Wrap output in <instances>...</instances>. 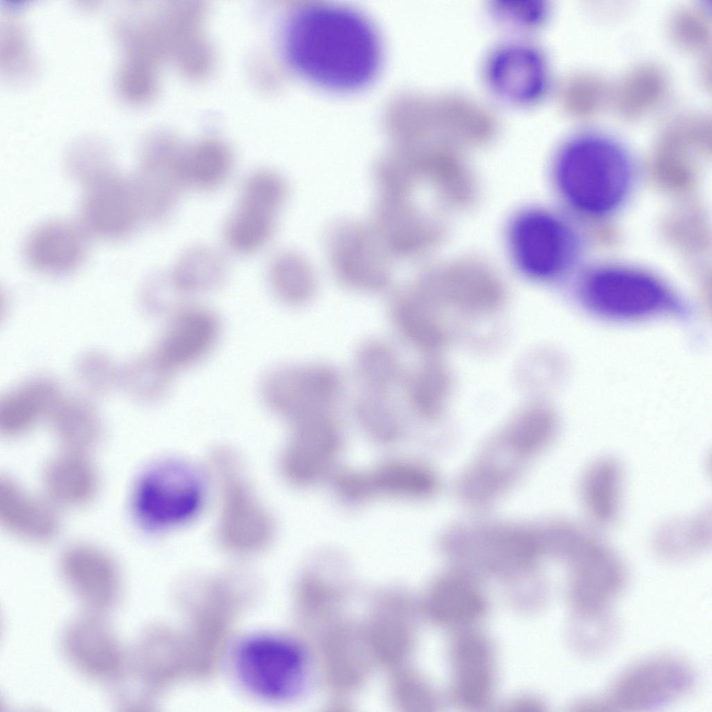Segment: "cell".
<instances>
[{"mask_svg": "<svg viewBox=\"0 0 712 712\" xmlns=\"http://www.w3.org/2000/svg\"><path fill=\"white\" fill-rule=\"evenodd\" d=\"M293 67L327 88L351 90L366 86L381 61V45L371 23L348 8L313 4L298 10L284 33Z\"/></svg>", "mask_w": 712, "mask_h": 712, "instance_id": "cell-1", "label": "cell"}, {"mask_svg": "<svg viewBox=\"0 0 712 712\" xmlns=\"http://www.w3.org/2000/svg\"><path fill=\"white\" fill-rule=\"evenodd\" d=\"M556 179L563 195L574 207L590 214L615 209L629 181V162L622 148L597 134L574 138L561 149Z\"/></svg>", "mask_w": 712, "mask_h": 712, "instance_id": "cell-2", "label": "cell"}, {"mask_svg": "<svg viewBox=\"0 0 712 712\" xmlns=\"http://www.w3.org/2000/svg\"><path fill=\"white\" fill-rule=\"evenodd\" d=\"M204 491L197 473L179 461H163L145 470L130 496L134 520L143 529L163 531L183 525L200 512Z\"/></svg>", "mask_w": 712, "mask_h": 712, "instance_id": "cell-3", "label": "cell"}, {"mask_svg": "<svg viewBox=\"0 0 712 712\" xmlns=\"http://www.w3.org/2000/svg\"><path fill=\"white\" fill-rule=\"evenodd\" d=\"M209 466L220 496V542L238 551L265 547L273 537V521L258 500L238 458L230 451L219 448L211 453Z\"/></svg>", "mask_w": 712, "mask_h": 712, "instance_id": "cell-4", "label": "cell"}, {"mask_svg": "<svg viewBox=\"0 0 712 712\" xmlns=\"http://www.w3.org/2000/svg\"><path fill=\"white\" fill-rule=\"evenodd\" d=\"M341 390L337 371L323 364L276 368L265 375L260 387L265 405L291 426L330 414Z\"/></svg>", "mask_w": 712, "mask_h": 712, "instance_id": "cell-5", "label": "cell"}, {"mask_svg": "<svg viewBox=\"0 0 712 712\" xmlns=\"http://www.w3.org/2000/svg\"><path fill=\"white\" fill-rule=\"evenodd\" d=\"M325 245L333 275L346 287L378 293L389 286L393 259L369 225L338 220L326 231Z\"/></svg>", "mask_w": 712, "mask_h": 712, "instance_id": "cell-6", "label": "cell"}, {"mask_svg": "<svg viewBox=\"0 0 712 712\" xmlns=\"http://www.w3.org/2000/svg\"><path fill=\"white\" fill-rule=\"evenodd\" d=\"M62 655L86 679L113 690L124 681L129 652L122 645L104 614L85 610L64 629Z\"/></svg>", "mask_w": 712, "mask_h": 712, "instance_id": "cell-7", "label": "cell"}, {"mask_svg": "<svg viewBox=\"0 0 712 712\" xmlns=\"http://www.w3.org/2000/svg\"><path fill=\"white\" fill-rule=\"evenodd\" d=\"M238 673L244 684L262 697L284 700L298 695L307 674L303 651L284 639L259 636L245 641L236 657Z\"/></svg>", "mask_w": 712, "mask_h": 712, "instance_id": "cell-8", "label": "cell"}, {"mask_svg": "<svg viewBox=\"0 0 712 712\" xmlns=\"http://www.w3.org/2000/svg\"><path fill=\"white\" fill-rule=\"evenodd\" d=\"M83 186L78 223L90 238L123 241L145 222L131 177L113 169Z\"/></svg>", "mask_w": 712, "mask_h": 712, "instance_id": "cell-9", "label": "cell"}, {"mask_svg": "<svg viewBox=\"0 0 712 712\" xmlns=\"http://www.w3.org/2000/svg\"><path fill=\"white\" fill-rule=\"evenodd\" d=\"M583 296L588 307L610 318L630 319L647 316L672 307L666 289L645 274L609 268L592 275Z\"/></svg>", "mask_w": 712, "mask_h": 712, "instance_id": "cell-10", "label": "cell"}, {"mask_svg": "<svg viewBox=\"0 0 712 712\" xmlns=\"http://www.w3.org/2000/svg\"><path fill=\"white\" fill-rule=\"evenodd\" d=\"M60 576L85 610L106 615L121 599L122 575L115 559L95 545L75 542L58 558Z\"/></svg>", "mask_w": 712, "mask_h": 712, "instance_id": "cell-11", "label": "cell"}, {"mask_svg": "<svg viewBox=\"0 0 712 712\" xmlns=\"http://www.w3.org/2000/svg\"><path fill=\"white\" fill-rule=\"evenodd\" d=\"M509 245L515 263L528 275L551 277L566 264L572 238L558 219L540 210L521 213L513 222Z\"/></svg>", "mask_w": 712, "mask_h": 712, "instance_id": "cell-12", "label": "cell"}, {"mask_svg": "<svg viewBox=\"0 0 712 712\" xmlns=\"http://www.w3.org/2000/svg\"><path fill=\"white\" fill-rule=\"evenodd\" d=\"M487 82L505 101L530 105L544 95L549 74L543 54L525 43H511L494 51L486 64Z\"/></svg>", "mask_w": 712, "mask_h": 712, "instance_id": "cell-13", "label": "cell"}, {"mask_svg": "<svg viewBox=\"0 0 712 712\" xmlns=\"http://www.w3.org/2000/svg\"><path fill=\"white\" fill-rule=\"evenodd\" d=\"M184 159L172 146L152 145L145 151L131 178L145 222L160 223L172 213L186 186Z\"/></svg>", "mask_w": 712, "mask_h": 712, "instance_id": "cell-14", "label": "cell"}, {"mask_svg": "<svg viewBox=\"0 0 712 712\" xmlns=\"http://www.w3.org/2000/svg\"><path fill=\"white\" fill-rule=\"evenodd\" d=\"M693 682L688 667L672 657H658L633 666L614 683L610 695L615 706L645 707L674 699Z\"/></svg>", "mask_w": 712, "mask_h": 712, "instance_id": "cell-15", "label": "cell"}, {"mask_svg": "<svg viewBox=\"0 0 712 712\" xmlns=\"http://www.w3.org/2000/svg\"><path fill=\"white\" fill-rule=\"evenodd\" d=\"M369 225L393 259H413L432 242L429 219L408 197L380 195Z\"/></svg>", "mask_w": 712, "mask_h": 712, "instance_id": "cell-16", "label": "cell"}, {"mask_svg": "<svg viewBox=\"0 0 712 712\" xmlns=\"http://www.w3.org/2000/svg\"><path fill=\"white\" fill-rule=\"evenodd\" d=\"M220 329L213 312L187 305L169 318L152 350L175 372L205 357L216 344Z\"/></svg>", "mask_w": 712, "mask_h": 712, "instance_id": "cell-17", "label": "cell"}, {"mask_svg": "<svg viewBox=\"0 0 712 712\" xmlns=\"http://www.w3.org/2000/svg\"><path fill=\"white\" fill-rule=\"evenodd\" d=\"M291 428L280 458L281 469L290 481L304 484L326 470L339 451L341 437L330 414L305 419Z\"/></svg>", "mask_w": 712, "mask_h": 712, "instance_id": "cell-18", "label": "cell"}, {"mask_svg": "<svg viewBox=\"0 0 712 712\" xmlns=\"http://www.w3.org/2000/svg\"><path fill=\"white\" fill-rule=\"evenodd\" d=\"M57 506L46 496L29 492L7 476L0 478V523L24 541L43 544L58 534L61 519Z\"/></svg>", "mask_w": 712, "mask_h": 712, "instance_id": "cell-19", "label": "cell"}, {"mask_svg": "<svg viewBox=\"0 0 712 712\" xmlns=\"http://www.w3.org/2000/svg\"><path fill=\"white\" fill-rule=\"evenodd\" d=\"M89 238L78 222L48 221L29 234L24 245V256L29 266L38 273L66 275L83 264Z\"/></svg>", "mask_w": 712, "mask_h": 712, "instance_id": "cell-20", "label": "cell"}, {"mask_svg": "<svg viewBox=\"0 0 712 712\" xmlns=\"http://www.w3.org/2000/svg\"><path fill=\"white\" fill-rule=\"evenodd\" d=\"M63 396L60 383L48 375L21 382L0 398V432L9 438L26 435L48 421Z\"/></svg>", "mask_w": 712, "mask_h": 712, "instance_id": "cell-21", "label": "cell"}, {"mask_svg": "<svg viewBox=\"0 0 712 712\" xmlns=\"http://www.w3.org/2000/svg\"><path fill=\"white\" fill-rule=\"evenodd\" d=\"M41 477L45 496L58 507L88 505L100 487L98 469L81 451L63 449L46 462Z\"/></svg>", "mask_w": 712, "mask_h": 712, "instance_id": "cell-22", "label": "cell"}, {"mask_svg": "<svg viewBox=\"0 0 712 712\" xmlns=\"http://www.w3.org/2000/svg\"><path fill=\"white\" fill-rule=\"evenodd\" d=\"M623 484L622 468L615 459H597L583 471L578 491L592 526L605 529L615 524L622 508Z\"/></svg>", "mask_w": 712, "mask_h": 712, "instance_id": "cell-23", "label": "cell"}, {"mask_svg": "<svg viewBox=\"0 0 712 712\" xmlns=\"http://www.w3.org/2000/svg\"><path fill=\"white\" fill-rule=\"evenodd\" d=\"M47 421L63 449L88 453L99 444L104 436L100 412L86 396L64 395Z\"/></svg>", "mask_w": 712, "mask_h": 712, "instance_id": "cell-24", "label": "cell"}, {"mask_svg": "<svg viewBox=\"0 0 712 712\" xmlns=\"http://www.w3.org/2000/svg\"><path fill=\"white\" fill-rule=\"evenodd\" d=\"M391 316L400 334L413 346L434 351L444 345L446 333L442 324L414 290L399 291L391 301Z\"/></svg>", "mask_w": 712, "mask_h": 712, "instance_id": "cell-25", "label": "cell"}, {"mask_svg": "<svg viewBox=\"0 0 712 712\" xmlns=\"http://www.w3.org/2000/svg\"><path fill=\"white\" fill-rule=\"evenodd\" d=\"M227 270L220 252L207 245H195L182 253L168 275L175 286L187 296L216 288L223 282Z\"/></svg>", "mask_w": 712, "mask_h": 712, "instance_id": "cell-26", "label": "cell"}, {"mask_svg": "<svg viewBox=\"0 0 712 712\" xmlns=\"http://www.w3.org/2000/svg\"><path fill=\"white\" fill-rule=\"evenodd\" d=\"M711 539V513L704 510L663 524L654 535V547L662 558L679 561L699 553Z\"/></svg>", "mask_w": 712, "mask_h": 712, "instance_id": "cell-27", "label": "cell"}, {"mask_svg": "<svg viewBox=\"0 0 712 712\" xmlns=\"http://www.w3.org/2000/svg\"><path fill=\"white\" fill-rule=\"evenodd\" d=\"M268 279L276 297L288 305H305L316 293V279L312 266L293 251H282L273 257Z\"/></svg>", "mask_w": 712, "mask_h": 712, "instance_id": "cell-28", "label": "cell"}, {"mask_svg": "<svg viewBox=\"0 0 712 712\" xmlns=\"http://www.w3.org/2000/svg\"><path fill=\"white\" fill-rule=\"evenodd\" d=\"M174 371L152 351L136 355L121 365L120 387L134 399L151 403L167 394Z\"/></svg>", "mask_w": 712, "mask_h": 712, "instance_id": "cell-29", "label": "cell"}, {"mask_svg": "<svg viewBox=\"0 0 712 712\" xmlns=\"http://www.w3.org/2000/svg\"><path fill=\"white\" fill-rule=\"evenodd\" d=\"M275 228V215L238 204L225 224L223 236L230 250L247 255L265 247Z\"/></svg>", "mask_w": 712, "mask_h": 712, "instance_id": "cell-30", "label": "cell"}, {"mask_svg": "<svg viewBox=\"0 0 712 712\" xmlns=\"http://www.w3.org/2000/svg\"><path fill=\"white\" fill-rule=\"evenodd\" d=\"M232 161L228 151L218 144H205L184 156L186 186L209 191L222 186L232 174Z\"/></svg>", "mask_w": 712, "mask_h": 712, "instance_id": "cell-31", "label": "cell"}, {"mask_svg": "<svg viewBox=\"0 0 712 712\" xmlns=\"http://www.w3.org/2000/svg\"><path fill=\"white\" fill-rule=\"evenodd\" d=\"M450 376L439 362L425 361L410 379L407 397L412 409L425 417L436 415L443 407L450 389Z\"/></svg>", "mask_w": 712, "mask_h": 712, "instance_id": "cell-32", "label": "cell"}, {"mask_svg": "<svg viewBox=\"0 0 712 712\" xmlns=\"http://www.w3.org/2000/svg\"><path fill=\"white\" fill-rule=\"evenodd\" d=\"M356 371L369 391L385 393L400 375V365L394 350L380 341L363 346L356 357Z\"/></svg>", "mask_w": 712, "mask_h": 712, "instance_id": "cell-33", "label": "cell"}, {"mask_svg": "<svg viewBox=\"0 0 712 712\" xmlns=\"http://www.w3.org/2000/svg\"><path fill=\"white\" fill-rule=\"evenodd\" d=\"M75 377L86 396H104L120 387L121 366L107 353L89 350L78 359Z\"/></svg>", "mask_w": 712, "mask_h": 712, "instance_id": "cell-34", "label": "cell"}, {"mask_svg": "<svg viewBox=\"0 0 712 712\" xmlns=\"http://www.w3.org/2000/svg\"><path fill=\"white\" fill-rule=\"evenodd\" d=\"M369 478L371 489L399 495H424L435 486L434 478L427 469L403 462L385 464Z\"/></svg>", "mask_w": 712, "mask_h": 712, "instance_id": "cell-35", "label": "cell"}, {"mask_svg": "<svg viewBox=\"0 0 712 712\" xmlns=\"http://www.w3.org/2000/svg\"><path fill=\"white\" fill-rule=\"evenodd\" d=\"M288 192L285 180L278 173L257 170L244 181L239 204L275 215L286 202Z\"/></svg>", "mask_w": 712, "mask_h": 712, "instance_id": "cell-36", "label": "cell"}, {"mask_svg": "<svg viewBox=\"0 0 712 712\" xmlns=\"http://www.w3.org/2000/svg\"><path fill=\"white\" fill-rule=\"evenodd\" d=\"M384 393L368 391L357 402L355 412L362 425L373 436L383 440L397 435L398 415Z\"/></svg>", "mask_w": 712, "mask_h": 712, "instance_id": "cell-37", "label": "cell"}, {"mask_svg": "<svg viewBox=\"0 0 712 712\" xmlns=\"http://www.w3.org/2000/svg\"><path fill=\"white\" fill-rule=\"evenodd\" d=\"M141 300L148 313L168 319L188 305L186 295L175 286L168 273L151 278L143 289Z\"/></svg>", "mask_w": 712, "mask_h": 712, "instance_id": "cell-38", "label": "cell"}, {"mask_svg": "<svg viewBox=\"0 0 712 712\" xmlns=\"http://www.w3.org/2000/svg\"><path fill=\"white\" fill-rule=\"evenodd\" d=\"M495 16L505 23L531 29L538 26L547 15V7L536 0H501L492 6Z\"/></svg>", "mask_w": 712, "mask_h": 712, "instance_id": "cell-39", "label": "cell"}]
</instances>
